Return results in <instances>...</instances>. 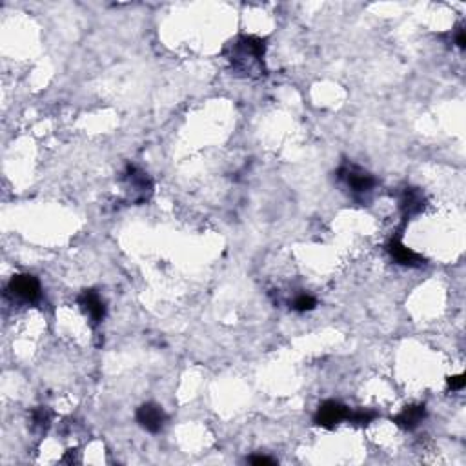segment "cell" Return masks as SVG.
Instances as JSON below:
<instances>
[{
  "label": "cell",
  "mask_w": 466,
  "mask_h": 466,
  "mask_svg": "<svg viewBox=\"0 0 466 466\" xmlns=\"http://www.w3.org/2000/svg\"><path fill=\"white\" fill-rule=\"evenodd\" d=\"M264 53H266V44L264 41L257 37H240L233 44V53L230 60L233 68L242 73L249 75L257 68H264Z\"/></svg>",
  "instance_id": "cell-1"
},
{
  "label": "cell",
  "mask_w": 466,
  "mask_h": 466,
  "mask_svg": "<svg viewBox=\"0 0 466 466\" xmlns=\"http://www.w3.org/2000/svg\"><path fill=\"white\" fill-rule=\"evenodd\" d=\"M339 179L347 184V188H350L354 194H370L372 189L375 188V179L370 175L368 171L361 170L359 166H347L339 168Z\"/></svg>",
  "instance_id": "cell-2"
},
{
  "label": "cell",
  "mask_w": 466,
  "mask_h": 466,
  "mask_svg": "<svg viewBox=\"0 0 466 466\" xmlns=\"http://www.w3.org/2000/svg\"><path fill=\"white\" fill-rule=\"evenodd\" d=\"M8 291L13 297H19L26 303H35V300L41 299V282L29 273H19V275L11 277Z\"/></svg>",
  "instance_id": "cell-3"
},
{
  "label": "cell",
  "mask_w": 466,
  "mask_h": 466,
  "mask_svg": "<svg viewBox=\"0 0 466 466\" xmlns=\"http://www.w3.org/2000/svg\"><path fill=\"white\" fill-rule=\"evenodd\" d=\"M348 410L342 402L339 401H324L321 407H319L317 414H315V425L323 426V428H335L339 423H342L344 419H348Z\"/></svg>",
  "instance_id": "cell-4"
},
{
  "label": "cell",
  "mask_w": 466,
  "mask_h": 466,
  "mask_svg": "<svg viewBox=\"0 0 466 466\" xmlns=\"http://www.w3.org/2000/svg\"><path fill=\"white\" fill-rule=\"evenodd\" d=\"M124 177L126 182H128V188L133 191L135 203H143V201H146L152 195L153 182L148 177V173H144L137 166H128Z\"/></svg>",
  "instance_id": "cell-5"
},
{
  "label": "cell",
  "mask_w": 466,
  "mask_h": 466,
  "mask_svg": "<svg viewBox=\"0 0 466 466\" xmlns=\"http://www.w3.org/2000/svg\"><path fill=\"white\" fill-rule=\"evenodd\" d=\"M137 423L143 426L146 432L157 434L164 428L166 423V412L162 410V407L155 405V402H144L143 407L137 410Z\"/></svg>",
  "instance_id": "cell-6"
},
{
  "label": "cell",
  "mask_w": 466,
  "mask_h": 466,
  "mask_svg": "<svg viewBox=\"0 0 466 466\" xmlns=\"http://www.w3.org/2000/svg\"><path fill=\"white\" fill-rule=\"evenodd\" d=\"M79 305L86 312L93 326L101 324L102 319L106 317V306L95 290H84L79 296Z\"/></svg>",
  "instance_id": "cell-7"
},
{
  "label": "cell",
  "mask_w": 466,
  "mask_h": 466,
  "mask_svg": "<svg viewBox=\"0 0 466 466\" xmlns=\"http://www.w3.org/2000/svg\"><path fill=\"white\" fill-rule=\"evenodd\" d=\"M388 254L392 255V259L397 264L401 266H410V268H417V266H423L425 264V257L419 254H416L414 249H410L408 246H405L399 239H392L388 242Z\"/></svg>",
  "instance_id": "cell-8"
},
{
  "label": "cell",
  "mask_w": 466,
  "mask_h": 466,
  "mask_svg": "<svg viewBox=\"0 0 466 466\" xmlns=\"http://www.w3.org/2000/svg\"><path fill=\"white\" fill-rule=\"evenodd\" d=\"M425 208V195L417 188H407L401 197V212L405 219H410Z\"/></svg>",
  "instance_id": "cell-9"
},
{
  "label": "cell",
  "mask_w": 466,
  "mask_h": 466,
  "mask_svg": "<svg viewBox=\"0 0 466 466\" xmlns=\"http://www.w3.org/2000/svg\"><path fill=\"white\" fill-rule=\"evenodd\" d=\"M425 417H426L425 405H410V407L405 408L399 416L393 417V423L401 426V428L414 430L423 423Z\"/></svg>",
  "instance_id": "cell-10"
},
{
  "label": "cell",
  "mask_w": 466,
  "mask_h": 466,
  "mask_svg": "<svg viewBox=\"0 0 466 466\" xmlns=\"http://www.w3.org/2000/svg\"><path fill=\"white\" fill-rule=\"evenodd\" d=\"M375 417H377V414H375V412L363 410V408H361V410L350 412V414H348V421H351L354 425H359V426L370 425V423H372Z\"/></svg>",
  "instance_id": "cell-11"
},
{
  "label": "cell",
  "mask_w": 466,
  "mask_h": 466,
  "mask_svg": "<svg viewBox=\"0 0 466 466\" xmlns=\"http://www.w3.org/2000/svg\"><path fill=\"white\" fill-rule=\"evenodd\" d=\"M317 306V300L314 299L312 296H306V293H300L293 299L291 303V308L297 310V312H310V310H314Z\"/></svg>",
  "instance_id": "cell-12"
},
{
  "label": "cell",
  "mask_w": 466,
  "mask_h": 466,
  "mask_svg": "<svg viewBox=\"0 0 466 466\" xmlns=\"http://www.w3.org/2000/svg\"><path fill=\"white\" fill-rule=\"evenodd\" d=\"M51 423V414L48 408L41 407L37 408V410L33 412V426L38 430H48V426H50Z\"/></svg>",
  "instance_id": "cell-13"
},
{
  "label": "cell",
  "mask_w": 466,
  "mask_h": 466,
  "mask_svg": "<svg viewBox=\"0 0 466 466\" xmlns=\"http://www.w3.org/2000/svg\"><path fill=\"white\" fill-rule=\"evenodd\" d=\"M466 384V377L465 375H453V377L448 379V388L450 390H463Z\"/></svg>",
  "instance_id": "cell-14"
},
{
  "label": "cell",
  "mask_w": 466,
  "mask_h": 466,
  "mask_svg": "<svg viewBox=\"0 0 466 466\" xmlns=\"http://www.w3.org/2000/svg\"><path fill=\"white\" fill-rule=\"evenodd\" d=\"M248 463L261 466V465H275L277 461H275V459H272V457H266V456H254V457H249Z\"/></svg>",
  "instance_id": "cell-15"
},
{
  "label": "cell",
  "mask_w": 466,
  "mask_h": 466,
  "mask_svg": "<svg viewBox=\"0 0 466 466\" xmlns=\"http://www.w3.org/2000/svg\"><path fill=\"white\" fill-rule=\"evenodd\" d=\"M465 44H466V42H465V29H459V31H457V46L463 50V48H465Z\"/></svg>",
  "instance_id": "cell-16"
}]
</instances>
